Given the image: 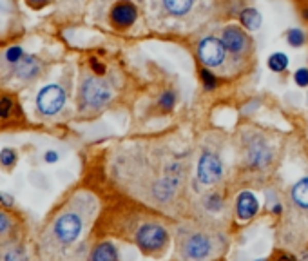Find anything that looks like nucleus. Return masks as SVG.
I'll return each instance as SVG.
<instances>
[{"mask_svg": "<svg viewBox=\"0 0 308 261\" xmlns=\"http://www.w3.org/2000/svg\"><path fill=\"white\" fill-rule=\"evenodd\" d=\"M292 200L299 209L308 211V176L301 178L292 187Z\"/></svg>", "mask_w": 308, "mask_h": 261, "instance_id": "2eb2a0df", "label": "nucleus"}, {"mask_svg": "<svg viewBox=\"0 0 308 261\" xmlns=\"http://www.w3.org/2000/svg\"><path fill=\"white\" fill-rule=\"evenodd\" d=\"M13 107L11 98H0V118H6Z\"/></svg>", "mask_w": 308, "mask_h": 261, "instance_id": "a878e982", "label": "nucleus"}, {"mask_svg": "<svg viewBox=\"0 0 308 261\" xmlns=\"http://www.w3.org/2000/svg\"><path fill=\"white\" fill-rule=\"evenodd\" d=\"M245 160L251 169H265L272 163V149L261 136H254L246 145Z\"/></svg>", "mask_w": 308, "mask_h": 261, "instance_id": "423d86ee", "label": "nucleus"}, {"mask_svg": "<svg viewBox=\"0 0 308 261\" xmlns=\"http://www.w3.org/2000/svg\"><path fill=\"white\" fill-rule=\"evenodd\" d=\"M225 49L230 51L232 54H241L248 47V36L245 35V31L238 26H228L223 29V36H221Z\"/></svg>", "mask_w": 308, "mask_h": 261, "instance_id": "9b49d317", "label": "nucleus"}, {"mask_svg": "<svg viewBox=\"0 0 308 261\" xmlns=\"http://www.w3.org/2000/svg\"><path fill=\"white\" fill-rule=\"evenodd\" d=\"M192 2L194 0H163V6L172 15H185L192 8Z\"/></svg>", "mask_w": 308, "mask_h": 261, "instance_id": "f3484780", "label": "nucleus"}, {"mask_svg": "<svg viewBox=\"0 0 308 261\" xmlns=\"http://www.w3.org/2000/svg\"><path fill=\"white\" fill-rule=\"evenodd\" d=\"M254 261H268V259H265V257H259V259H254Z\"/></svg>", "mask_w": 308, "mask_h": 261, "instance_id": "f704fd0d", "label": "nucleus"}, {"mask_svg": "<svg viewBox=\"0 0 308 261\" xmlns=\"http://www.w3.org/2000/svg\"><path fill=\"white\" fill-rule=\"evenodd\" d=\"M44 158H46L47 163H56V161H58V153H56V151H47Z\"/></svg>", "mask_w": 308, "mask_h": 261, "instance_id": "7c9ffc66", "label": "nucleus"}, {"mask_svg": "<svg viewBox=\"0 0 308 261\" xmlns=\"http://www.w3.org/2000/svg\"><path fill=\"white\" fill-rule=\"evenodd\" d=\"M82 227H84V223H82L80 216L74 214V212H66V214L58 216V219L54 221L53 232L60 243L71 245L82 234Z\"/></svg>", "mask_w": 308, "mask_h": 261, "instance_id": "7ed1b4c3", "label": "nucleus"}, {"mask_svg": "<svg viewBox=\"0 0 308 261\" xmlns=\"http://www.w3.org/2000/svg\"><path fill=\"white\" fill-rule=\"evenodd\" d=\"M268 67L274 73H281L288 67V57L285 53H274L268 58Z\"/></svg>", "mask_w": 308, "mask_h": 261, "instance_id": "a211bd4d", "label": "nucleus"}, {"mask_svg": "<svg viewBox=\"0 0 308 261\" xmlns=\"http://www.w3.org/2000/svg\"><path fill=\"white\" fill-rule=\"evenodd\" d=\"M138 18V9L132 2H118L111 9V24L118 29H127Z\"/></svg>", "mask_w": 308, "mask_h": 261, "instance_id": "9d476101", "label": "nucleus"}, {"mask_svg": "<svg viewBox=\"0 0 308 261\" xmlns=\"http://www.w3.org/2000/svg\"><path fill=\"white\" fill-rule=\"evenodd\" d=\"M47 2H51V0H29V4L35 6V8H42V6H46Z\"/></svg>", "mask_w": 308, "mask_h": 261, "instance_id": "473e14b6", "label": "nucleus"}, {"mask_svg": "<svg viewBox=\"0 0 308 261\" xmlns=\"http://www.w3.org/2000/svg\"><path fill=\"white\" fill-rule=\"evenodd\" d=\"M91 67H92V71L97 74H105V65L104 64H100V62L97 60V58H91Z\"/></svg>", "mask_w": 308, "mask_h": 261, "instance_id": "cd10ccee", "label": "nucleus"}, {"mask_svg": "<svg viewBox=\"0 0 308 261\" xmlns=\"http://www.w3.org/2000/svg\"><path fill=\"white\" fill-rule=\"evenodd\" d=\"M274 261H297V259H296V256H292V254L281 252V254H277Z\"/></svg>", "mask_w": 308, "mask_h": 261, "instance_id": "2f4dec72", "label": "nucleus"}, {"mask_svg": "<svg viewBox=\"0 0 308 261\" xmlns=\"http://www.w3.org/2000/svg\"><path fill=\"white\" fill-rule=\"evenodd\" d=\"M225 49L223 42L220 39H214V36H207L198 44V58L201 60V64L207 65V67H218L225 62Z\"/></svg>", "mask_w": 308, "mask_h": 261, "instance_id": "6e6552de", "label": "nucleus"}, {"mask_svg": "<svg viewBox=\"0 0 308 261\" xmlns=\"http://www.w3.org/2000/svg\"><path fill=\"white\" fill-rule=\"evenodd\" d=\"M64 104H66V92L60 85H46L36 96V107L46 116L56 115L64 107Z\"/></svg>", "mask_w": 308, "mask_h": 261, "instance_id": "39448f33", "label": "nucleus"}, {"mask_svg": "<svg viewBox=\"0 0 308 261\" xmlns=\"http://www.w3.org/2000/svg\"><path fill=\"white\" fill-rule=\"evenodd\" d=\"M286 40H288V44L292 47H301L304 44V40H306V36H304V33L301 29H290L286 33Z\"/></svg>", "mask_w": 308, "mask_h": 261, "instance_id": "4be33fe9", "label": "nucleus"}, {"mask_svg": "<svg viewBox=\"0 0 308 261\" xmlns=\"http://www.w3.org/2000/svg\"><path fill=\"white\" fill-rule=\"evenodd\" d=\"M24 57H26V54H24L22 47H18V46H13V47H9V49L6 51V60L11 62V64H18Z\"/></svg>", "mask_w": 308, "mask_h": 261, "instance_id": "b1692460", "label": "nucleus"}, {"mask_svg": "<svg viewBox=\"0 0 308 261\" xmlns=\"http://www.w3.org/2000/svg\"><path fill=\"white\" fill-rule=\"evenodd\" d=\"M9 227H11V223H9V218L4 214V212H0V234H4V232L8 231Z\"/></svg>", "mask_w": 308, "mask_h": 261, "instance_id": "c85d7f7f", "label": "nucleus"}, {"mask_svg": "<svg viewBox=\"0 0 308 261\" xmlns=\"http://www.w3.org/2000/svg\"><path fill=\"white\" fill-rule=\"evenodd\" d=\"M259 211V201L254 196V192L251 191H243L238 194V200H236V214L241 221H248L252 219Z\"/></svg>", "mask_w": 308, "mask_h": 261, "instance_id": "f8f14e48", "label": "nucleus"}, {"mask_svg": "<svg viewBox=\"0 0 308 261\" xmlns=\"http://www.w3.org/2000/svg\"><path fill=\"white\" fill-rule=\"evenodd\" d=\"M223 165L221 160L210 151H205L198 161V181L201 185H214L221 180Z\"/></svg>", "mask_w": 308, "mask_h": 261, "instance_id": "0eeeda50", "label": "nucleus"}, {"mask_svg": "<svg viewBox=\"0 0 308 261\" xmlns=\"http://www.w3.org/2000/svg\"><path fill=\"white\" fill-rule=\"evenodd\" d=\"M241 24L246 27V29H258L261 26V15L258 13V9L254 8H248V9H243L241 11Z\"/></svg>", "mask_w": 308, "mask_h": 261, "instance_id": "dca6fc26", "label": "nucleus"}, {"mask_svg": "<svg viewBox=\"0 0 308 261\" xmlns=\"http://www.w3.org/2000/svg\"><path fill=\"white\" fill-rule=\"evenodd\" d=\"M112 91L109 84L94 77H89L84 80L80 87V102L85 109H100L107 102H111Z\"/></svg>", "mask_w": 308, "mask_h": 261, "instance_id": "f03ea898", "label": "nucleus"}, {"mask_svg": "<svg viewBox=\"0 0 308 261\" xmlns=\"http://www.w3.org/2000/svg\"><path fill=\"white\" fill-rule=\"evenodd\" d=\"M181 252L187 259L192 261H201L205 257L210 256L212 252V241L207 234L203 232H196V234H190L189 238L181 243Z\"/></svg>", "mask_w": 308, "mask_h": 261, "instance_id": "1a4fd4ad", "label": "nucleus"}, {"mask_svg": "<svg viewBox=\"0 0 308 261\" xmlns=\"http://www.w3.org/2000/svg\"><path fill=\"white\" fill-rule=\"evenodd\" d=\"M16 163V153L15 149H9V147H6V149L0 151V165L4 167L6 171L13 169Z\"/></svg>", "mask_w": 308, "mask_h": 261, "instance_id": "6ab92c4d", "label": "nucleus"}, {"mask_svg": "<svg viewBox=\"0 0 308 261\" xmlns=\"http://www.w3.org/2000/svg\"><path fill=\"white\" fill-rule=\"evenodd\" d=\"M0 203L4 205V207H13L15 200H13V196H9V194H6V192H2V194H0Z\"/></svg>", "mask_w": 308, "mask_h": 261, "instance_id": "c756f323", "label": "nucleus"}, {"mask_svg": "<svg viewBox=\"0 0 308 261\" xmlns=\"http://www.w3.org/2000/svg\"><path fill=\"white\" fill-rule=\"evenodd\" d=\"M281 211H283L281 203H276V205L272 207V212H274V214H281Z\"/></svg>", "mask_w": 308, "mask_h": 261, "instance_id": "72a5a7b5", "label": "nucleus"}, {"mask_svg": "<svg viewBox=\"0 0 308 261\" xmlns=\"http://www.w3.org/2000/svg\"><path fill=\"white\" fill-rule=\"evenodd\" d=\"M205 209H207L208 212H220L221 209H223V198H221L218 192L210 194L207 200H205Z\"/></svg>", "mask_w": 308, "mask_h": 261, "instance_id": "aec40b11", "label": "nucleus"}, {"mask_svg": "<svg viewBox=\"0 0 308 261\" xmlns=\"http://www.w3.org/2000/svg\"><path fill=\"white\" fill-rule=\"evenodd\" d=\"M134 241L138 245V249L145 254H156L160 250L165 249V245L169 243V232L163 225L160 223H143L136 231Z\"/></svg>", "mask_w": 308, "mask_h": 261, "instance_id": "f257e3e1", "label": "nucleus"}, {"mask_svg": "<svg viewBox=\"0 0 308 261\" xmlns=\"http://www.w3.org/2000/svg\"><path fill=\"white\" fill-rule=\"evenodd\" d=\"M200 78H201V82H203L207 91H214V89L218 87V78H216L208 69H205V67L200 71Z\"/></svg>", "mask_w": 308, "mask_h": 261, "instance_id": "5701e85b", "label": "nucleus"}, {"mask_svg": "<svg viewBox=\"0 0 308 261\" xmlns=\"http://www.w3.org/2000/svg\"><path fill=\"white\" fill-rule=\"evenodd\" d=\"M181 169L180 163H172V165L167 169V174L158 180L156 183L152 185V198L160 203H165V201H170L172 200L174 192H176L178 185H180V178H181Z\"/></svg>", "mask_w": 308, "mask_h": 261, "instance_id": "20e7f679", "label": "nucleus"}, {"mask_svg": "<svg viewBox=\"0 0 308 261\" xmlns=\"http://www.w3.org/2000/svg\"><path fill=\"white\" fill-rule=\"evenodd\" d=\"M4 261H24L22 250H20V249L8 250V252H6V256H4Z\"/></svg>", "mask_w": 308, "mask_h": 261, "instance_id": "bb28decb", "label": "nucleus"}, {"mask_svg": "<svg viewBox=\"0 0 308 261\" xmlns=\"http://www.w3.org/2000/svg\"><path fill=\"white\" fill-rule=\"evenodd\" d=\"M89 261H120L118 249L111 241H102L92 249Z\"/></svg>", "mask_w": 308, "mask_h": 261, "instance_id": "4468645a", "label": "nucleus"}, {"mask_svg": "<svg viewBox=\"0 0 308 261\" xmlns=\"http://www.w3.org/2000/svg\"><path fill=\"white\" fill-rule=\"evenodd\" d=\"M294 82H296L299 87H306L308 85V67H301L294 73Z\"/></svg>", "mask_w": 308, "mask_h": 261, "instance_id": "393cba45", "label": "nucleus"}, {"mask_svg": "<svg viewBox=\"0 0 308 261\" xmlns=\"http://www.w3.org/2000/svg\"><path fill=\"white\" fill-rule=\"evenodd\" d=\"M160 107L165 109V111H170V109L174 107V104H176V92L174 91H163L162 96H160V100H158Z\"/></svg>", "mask_w": 308, "mask_h": 261, "instance_id": "412c9836", "label": "nucleus"}, {"mask_svg": "<svg viewBox=\"0 0 308 261\" xmlns=\"http://www.w3.org/2000/svg\"><path fill=\"white\" fill-rule=\"evenodd\" d=\"M40 67H42V65H40L38 58L33 57V54H26V57L16 64L15 73L20 80H33V78L40 73Z\"/></svg>", "mask_w": 308, "mask_h": 261, "instance_id": "ddd939ff", "label": "nucleus"}]
</instances>
